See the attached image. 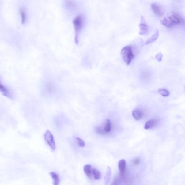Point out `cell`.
<instances>
[{
    "instance_id": "obj_1",
    "label": "cell",
    "mask_w": 185,
    "mask_h": 185,
    "mask_svg": "<svg viewBox=\"0 0 185 185\" xmlns=\"http://www.w3.org/2000/svg\"><path fill=\"white\" fill-rule=\"evenodd\" d=\"M75 31V41L78 44L79 41V35L85 23V19L84 16L79 15L76 16L73 21Z\"/></svg>"
},
{
    "instance_id": "obj_2",
    "label": "cell",
    "mask_w": 185,
    "mask_h": 185,
    "mask_svg": "<svg viewBox=\"0 0 185 185\" xmlns=\"http://www.w3.org/2000/svg\"><path fill=\"white\" fill-rule=\"evenodd\" d=\"M111 122L110 120L107 119L103 125L96 126L94 128V131L96 134L100 135H105L111 131Z\"/></svg>"
},
{
    "instance_id": "obj_3",
    "label": "cell",
    "mask_w": 185,
    "mask_h": 185,
    "mask_svg": "<svg viewBox=\"0 0 185 185\" xmlns=\"http://www.w3.org/2000/svg\"><path fill=\"white\" fill-rule=\"evenodd\" d=\"M122 55L125 62L127 65L131 63L134 55L131 46H126L122 50Z\"/></svg>"
},
{
    "instance_id": "obj_4",
    "label": "cell",
    "mask_w": 185,
    "mask_h": 185,
    "mask_svg": "<svg viewBox=\"0 0 185 185\" xmlns=\"http://www.w3.org/2000/svg\"><path fill=\"white\" fill-rule=\"evenodd\" d=\"M45 139L49 146L52 152H54L56 149V146L55 140L54 136L49 130L46 132L44 135Z\"/></svg>"
},
{
    "instance_id": "obj_5",
    "label": "cell",
    "mask_w": 185,
    "mask_h": 185,
    "mask_svg": "<svg viewBox=\"0 0 185 185\" xmlns=\"http://www.w3.org/2000/svg\"><path fill=\"white\" fill-rule=\"evenodd\" d=\"M171 22L174 25H180L184 23V19L179 14L173 13L172 15L168 17Z\"/></svg>"
},
{
    "instance_id": "obj_6",
    "label": "cell",
    "mask_w": 185,
    "mask_h": 185,
    "mask_svg": "<svg viewBox=\"0 0 185 185\" xmlns=\"http://www.w3.org/2000/svg\"><path fill=\"white\" fill-rule=\"evenodd\" d=\"M118 165L119 170L120 178L123 179L125 176L126 166V161L124 160H120L119 162Z\"/></svg>"
},
{
    "instance_id": "obj_7",
    "label": "cell",
    "mask_w": 185,
    "mask_h": 185,
    "mask_svg": "<svg viewBox=\"0 0 185 185\" xmlns=\"http://www.w3.org/2000/svg\"><path fill=\"white\" fill-rule=\"evenodd\" d=\"M153 11L158 17H162L164 14V11L161 7L157 4L153 3L151 5Z\"/></svg>"
},
{
    "instance_id": "obj_8",
    "label": "cell",
    "mask_w": 185,
    "mask_h": 185,
    "mask_svg": "<svg viewBox=\"0 0 185 185\" xmlns=\"http://www.w3.org/2000/svg\"><path fill=\"white\" fill-rule=\"evenodd\" d=\"M142 23L140 24V31L139 34L141 35H144L147 33L148 31V27L145 23L144 18L142 16L141 17Z\"/></svg>"
},
{
    "instance_id": "obj_9",
    "label": "cell",
    "mask_w": 185,
    "mask_h": 185,
    "mask_svg": "<svg viewBox=\"0 0 185 185\" xmlns=\"http://www.w3.org/2000/svg\"><path fill=\"white\" fill-rule=\"evenodd\" d=\"M92 166L90 164H86L84 168V172L86 176L91 179H93L92 176Z\"/></svg>"
},
{
    "instance_id": "obj_10",
    "label": "cell",
    "mask_w": 185,
    "mask_h": 185,
    "mask_svg": "<svg viewBox=\"0 0 185 185\" xmlns=\"http://www.w3.org/2000/svg\"><path fill=\"white\" fill-rule=\"evenodd\" d=\"M159 35V32L158 29H156L154 32L153 35L151 37L146 40L145 43L143 45H148V44L152 43L158 39Z\"/></svg>"
},
{
    "instance_id": "obj_11",
    "label": "cell",
    "mask_w": 185,
    "mask_h": 185,
    "mask_svg": "<svg viewBox=\"0 0 185 185\" xmlns=\"http://www.w3.org/2000/svg\"><path fill=\"white\" fill-rule=\"evenodd\" d=\"M0 92H1L3 95L8 98H11L12 97L11 92L6 87L1 83V81H0Z\"/></svg>"
},
{
    "instance_id": "obj_12",
    "label": "cell",
    "mask_w": 185,
    "mask_h": 185,
    "mask_svg": "<svg viewBox=\"0 0 185 185\" xmlns=\"http://www.w3.org/2000/svg\"><path fill=\"white\" fill-rule=\"evenodd\" d=\"M158 123V120L156 119H151L149 120L145 125L144 128L146 130L153 128Z\"/></svg>"
},
{
    "instance_id": "obj_13",
    "label": "cell",
    "mask_w": 185,
    "mask_h": 185,
    "mask_svg": "<svg viewBox=\"0 0 185 185\" xmlns=\"http://www.w3.org/2000/svg\"><path fill=\"white\" fill-rule=\"evenodd\" d=\"M132 115L136 120H139L143 116V114L141 110L136 109L132 111Z\"/></svg>"
},
{
    "instance_id": "obj_14",
    "label": "cell",
    "mask_w": 185,
    "mask_h": 185,
    "mask_svg": "<svg viewBox=\"0 0 185 185\" xmlns=\"http://www.w3.org/2000/svg\"><path fill=\"white\" fill-rule=\"evenodd\" d=\"M50 176H51L53 179V185H59L60 183V178L58 175L54 172H51L49 173Z\"/></svg>"
},
{
    "instance_id": "obj_15",
    "label": "cell",
    "mask_w": 185,
    "mask_h": 185,
    "mask_svg": "<svg viewBox=\"0 0 185 185\" xmlns=\"http://www.w3.org/2000/svg\"><path fill=\"white\" fill-rule=\"evenodd\" d=\"M111 176V170L110 167H108L105 177H104V184L107 185L110 182Z\"/></svg>"
},
{
    "instance_id": "obj_16",
    "label": "cell",
    "mask_w": 185,
    "mask_h": 185,
    "mask_svg": "<svg viewBox=\"0 0 185 185\" xmlns=\"http://www.w3.org/2000/svg\"><path fill=\"white\" fill-rule=\"evenodd\" d=\"M92 176L96 180H99L101 178V174L100 172L95 168H92Z\"/></svg>"
},
{
    "instance_id": "obj_17",
    "label": "cell",
    "mask_w": 185,
    "mask_h": 185,
    "mask_svg": "<svg viewBox=\"0 0 185 185\" xmlns=\"http://www.w3.org/2000/svg\"><path fill=\"white\" fill-rule=\"evenodd\" d=\"M162 24L168 28H172L174 25L168 17L164 18L162 21Z\"/></svg>"
},
{
    "instance_id": "obj_18",
    "label": "cell",
    "mask_w": 185,
    "mask_h": 185,
    "mask_svg": "<svg viewBox=\"0 0 185 185\" xmlns=\"http://www.w3.org/2000/svg\"><path fill=\"white\" fill-rule=\"evenodd\" d=\"M20 13L21 15V23L23 24L25 23L26 19V13L25 8L24 7H21L20 8Z\"/></svg>"
},
{
    "instance_id": "obj_19",
    "label": "cell",
    "mask_w": 185,
    "mask_h": 185,
    "mask_svg": "<svg viewBox=\"0 0 185 185\" xmlns=\"http://www.w3.org/2000/svg\"><path fill=\"white\" fill-rule=\"evenodd\" d=\"M158 92L163 96H168L170 95L169 92L168 90L165 89H160L158 90Z\"/></svg>"
},
{
    "instance_id": "obj_20",
    "label": "cell",
    "mask_w": 185,
    "mask_h": 185,
    "mask_svg": "<svg viewBox=\"0 0 185 185\" xmlns=\"http://www.w3.org/2000/svg\"><path fill=\"white\" fill-rule=\"evenodd\" d=\"M76 142L77 143L78 145L80 147H84L85 146V142L83 140L80 138L76 137Z\"/></svg>"
},
{
    "instance_id": "obj_21",
    "label": "cell",
    "mask_w": 185,
    "mask_h": 185,
    "mask_svg": "<svg viewBox=\"0 0 185 185\" xmlns=\"http://www.w3.org/2000/svg\"><path fill=\"white\" fill-rule=\"evenodd\" d=\"M140 159L138 158H136L134 159L132 161V165L134 167H135L138 165L140 162Z\"/></svg>"
},
{
    "instance_id": "obj_22",
    "label": "cell",
    "mask_w": 185,
    "mask_h": 185,
    "mask_svg": "<svg viewBox=\"0 0 185 185\" xmlns=\"http://www.w3.org/2000/svg\"><path fill=\"white\" fill-rule=\"evenodd\" d=\"M163 58V54L161 53H158L156 55V59L158 62H160L162 61Z\"/></svg>"
},
{
    "instance_id": "obj_23",
    "label": "cell",
    "mask_w": 185,
    "mask_h": 185,
    "mask_svg": "<svg viewBox=\"0 0 185 185\" xmlns=\"http://www.w3.org/2000/svg\"><path fill=\"white\" fill-rule=\"evenodd\" d=\"M118 180L117 178L115 179L111 185H118Z\"/></svg>"
}]
</instances>
